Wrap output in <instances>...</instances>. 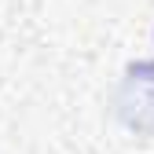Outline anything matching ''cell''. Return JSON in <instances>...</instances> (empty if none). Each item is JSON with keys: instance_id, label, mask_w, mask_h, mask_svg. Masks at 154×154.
Masks as SVG:
<instances>
[{"instance_id": "1", "label": "cell", "mask_w": 154, "mask_h": 154, "mask_svg": "<svg viewBox=\"0 0 154 154\" xmlns=\"http://www.w3.org/2000/svg\"><path fill=\"white\" fill-rule=\"evenodd\" d=\"M118 114L125 125L154 132V92H147V81L136 66H128V73H125V85L118 95Z\"/></svg>"}]
</instances>
